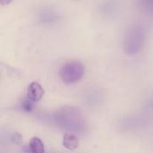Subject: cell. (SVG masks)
<instances>
[{
    "mask_svg": "<svg viewBox=\"0 0 153 153\" xmlns=\"http://www.w3.org/2000/svg\"><path fill=\"white\" fill-rule=\"evenodd\" d=\"M13 142L16 143V144H20L22 141V137L20 134L18 133H15L13 135Z\"/></svg>",
    "mask_w": 153,
    "mask_h": 153,
    "instance_id": "10",
    "label": "cell"
},
{
    "mask_svg": "<svg viewBox=\"0 0 153 153\" xmlns=\"http://www.w3.org/2000/svg\"><path fill=\"white\" fill-rule=\"evenodd\" d=\"M43 95L44 89L39 82H33L29 85L27 90V99H29L32 102H38L42 99Z\"/></svg>",
    "mask_w": 153,
    "mask_h": 153,
    "instance_id": "5",
    "label": "cell"
},
{
    "mask_svg": "<svg viewBox=\"0 0 153 153\" xmlns=\"http://www.w3.org/2000/svg\"><path fill=\"white\" fill-rule=\"evenodd\" d=\"M56 125L64 130L81 133L85 129V122L81 113L73 108H64L56 112L54 116Z\"/></svg>",
    "mask_w": 153,
    "mask_h": 153,
    "instance_id": "1",
    "label": "cell"
},
{
    "mask_svg": "<svg viewBox=\"0 0 153 153\" xmlns=\"http://www.w3.org/2000/svg\"><path fill=\"white\" fill-rule=\"evenodd\" d=\"M146 39L145 29L142 25L131 27L124 40V51L127 55H135L139 53L144 46Z\"/></svg>",
    "mask_w": 153,
    "mask_h": 153,
    "instance_id": "2",
    "label": "cell"
},
{
    "mask_svg": "<svg viewBox=\"0 0 153 153\" xmlns=\"http://www.w3.org/2000/svg\"><path fill=\"white\" fill-rule=\"evenodd\" d=\"M29 147L31 153H45L44 144L39 137H32L30 141Z\"/></svg>",
    "mask_w": 153,
    "mask_h": 153,
    "instance_id": "7",
    "label": "cell"
},
{
    "mask_svg": "<svg viewBox=\"0 0 153 153\" xmlns=\"http://www.w3.org/2000/svg\"><path fill=\"white\" fill-rule=\"evenodd\" d=\"M63 145L69 151H74L79 146V140L74 134L70 133H65L63 136Z\"/></svg>",
    "mask_w": 153,
    "mask_h": 153,
    "instance_id": "6",
    "label": "cell"
},
{
    "mask_svg": "<svg viewBox=\"0 0 153 153\" xmlns=\"http://www.w3.org/2000/svg\"><path fill=\"white\" fill-rule=\"evenodd\" d=\"M22 107L23 110H25L26 112H30V111L32 110V108H33V106H32V101L30 100L29 99H27V100H25L22 102Z\"/></svg>",
    "mask_w": 153,
    "mask_h": 153,
    "instance_id": "9",
    "label": "cell"
},
{
    "mask_svg": "<svg viewBox=\"0 0 153 153\" xmlns=\"http://www.w3.org/2000/svg\"><path fill=\"white\" fill-rule=\"evenodd\" d=\"M84 65L79 61H70L65 63L59 71L61 80L65 83H75L84 75Z\"/></svg>",
    "mask_w": 153,
    "mask_h": 153,
    "instance_id": "3",
    "label": "cell"
},
{
    "mask_svg": "<svg viewBox=\"0 0 153 153\" xmlns=\"http://www.w3.org/2000/svg\"><path fill=\"white\" fill-rule=\"evenodd\" d=\"M39 20L43 24H51L59 20V15L54 9L44 7L39 13Z\"/></svg>",
    "mask_w": 153,
    "mask_h": 153,
    "instance_id": "4",
    "label": "cell"
},
{
    "mask_svg": "<svg viewBox=\"0 0 153 153\" xmlns=\"http://www.w3.org/2000/svg\"><path fill=\"white\" fill-rule=\"evenodd\" d=\"M139 4L143 11L153 13V0H139Z\"/></svg>",
    "mask_w": 153,
    "mask_h": 153,
    "instance_id": "8",
    "label": "cell"
},
{
    "mask_svg": "<svg viewBox=\"0 0 153 153\" xmlns=\"http://www.w3.org/2000/svg\"><path fill=\"white\" fill-rule=\"evenodd\" d=\"M11 1H12V0H0V2H1V4H2V5L7 4H9Z\"/></svg>",
    "mask_w": 153,
    "mask_h": 153,
    "instance_id": "11",
    "label": "cell"
}]
</instances>
